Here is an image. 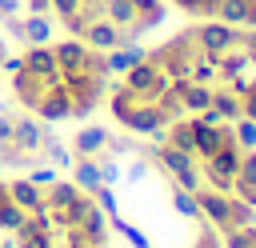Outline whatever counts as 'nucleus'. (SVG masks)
<instances>
[{
    "instance_id": "obj_21",
    "label": "nucleus",
    "mask_w": 256,
    "mask_h": 248,
    "mask_svg": "<svg viewBox=\"0 0 256 248\" xmlns=\"http://www.w3.org/2000/svg\"><path fill=\"white\" fill-rule=\"evenodd\" d=\"M0 56H4V52H0ZM0 76H4V68H0Z\"/></svg>"
},
{
    "instance_id": "obj_4",
    "label": "nucleus",
    "mask_w": 256,
    "mask_h": 248,
    "mask_svg": "<svg viewBox=\"0 0 256 248\" xmlns=\"http://www.w3.org/2000/svg\"><path fill=\"white\" fill-rule=\"evenodd\" d=\"M48 88H52L48 80H40V76H32V72H24V68L12 72V96H16L20 108H32V112H36V104H40V96H44Z\"/></svg>"
},
{
    "instance_id": "obj_18",
    "label": "nucleus",
    "mask_w": 256,
    "mask_h": 248,
    "mask_svg": "<svg viewBox=\"0 0 256 248\" xmlns=\"http://www.w3.org/2000/svg\"><path fill=\"white\" fill-rule=\"evenodd\" d=\"M24 12V0H0V20L4 16H20Z\"/></svg>"
},
{
    "instance_id": "obj_9",
    "label": "nucleus",
    "mask_w": 256,
    "mask_h": 248,
    "mask_svg": "<svg viewBox=\"0 0 256 248\" xmlns=\"http://www.w3.org/2000/svg\"><path fill=\"white\" fill-rule=\"evenodd\" d=\"M80 196H88V192H80L72 180H56L52 188H44V208H48V212H64V208H72Z\"/></svg>"
},
{
    "instance_id": "obj_20",
    "label": "nucleus",
    "mask_w": 256,
    "mask_h": 248,
    "mask_svg": "<svg viewBox=\"0 0 256 248\" xmlns=\"http://www.w3.org/2000/svg\"><path fill=\"white\" fill-rule=\"evenodd\" d=\"M240 144H256V124H240Z\"/></svg>"
},
{
    "instance_id": "obj_7",
    "label": "nucleus",
    "mask_w": 256,
    "mask_h": 248,
    "mask_svg": "<svg viewBox=\"0 0 256 248\" xmlns=\"http://www.w3.org/2000/svg\"><path fill=\"white\" fill-rule=\"evenodd\" d=\"M52 52H56V64H60V76H68V72H80V68H84V56H88V44H84V40H76V36H68L64 44H52Z\"/></svg>"
},
{
    "instance_id": "obj_22",
    "label": "nucleus",
    "mask_w": 256,
    "mask_h": 248,
    "mask_svg": "<svg viewBox=\"0 0 256 248\" xmlns=\"http://www.w3.org/2000/svg\"><path fill=\"white\" fill-rule=\"evenodd\" d=\"M56 248H64V244H56Z\"/></svg>"
},
{
    "instance_id": "obj_13",
    "label": "nucleus",
    "mask_w": 256,
    "mask_h": 248,
    "mask_svg": "<svg viewBox=\"0 0 256 248\" xmlns=\"http://www.w3.org/2000/svg\"><path fill=\"white\" fill-rule=\"evenodd\" d=\"M24 40H28V44H52V20L28 12V16H24Z\"/></svg>"
},
{
    "instance_id": "obj_1",
    "label": "nucleus",
    "mask_w": 256,
    "mask_h": 248,
    "mask_svg": "<svg viewBox=\"0 0 256 248\" xmlns=\"http://www.w3.org/2000/svg\"><path fill=\"white\" fill-rule=\"evenodd\" d=\"M68 116H72V96H68L64 80H56V84L40 96V104H36V120L56 124V120H68Z\"/></svg>"
},
{
    "instance_id": "obj_17",
    "label": "nucleus",
    "mask_w": 256,
    "mask_h": 248,
    "mask_svg": "<svg viewBox=\"0 0 256 248\" xmlns=\"http://www.w3.org/2000/svg\"><path fill=\"white\" fill-rule=\"evenodd\" d=\"M52 12L56 16H72V12H80V0H52Z\"/></svg>"
},
{
    "instance_id": "obj_10",
    "label": "nucleus",
    "mask_w": 256,
    "mask_h": 248,
    "mask_svg": "<svg viewBox=\"0 0 256 248\" xmlns=\"http://www.w3.org/2000/svg\"><path fill=\"white\" fill-rule=\"evenodd\" d=\"M72 184L80 192H88V196L100 188V164H96V156H76L72 160Z\"/></svg>"
},
{
    "instance_id": "obj_2",
    "label": "nucleus",
    "mask_w": 256,
    "mask_h": 248,
    "mask_svg": "<svg viewBox=\"0 0 256 248\" xmlns=\"http://www.w3.org/2000/svg\"><path fill=\"white\" fill-rule=\"evenodd\" d=\"M44 136H48V124H44V120H36V116H12V144H16V148L40 156Z\"/></svg>"
},
{
    "instance_id": "obj_11",
    "label": "nucleus",
    "mask_w": 256,
    "mask_h": 248,
    "mask_svg": "<svg viewBox=\"0 0 256 248\" xmlns=\"http://www.w3.org/2000/svg\"><path fill=\"white\" fill-rule=\"evenodd\" d=\"M16 248H56V232H44L32 224V216H24V224L16 228Z\"/></svg>"
},
{
    "instance_id": "obj_19",
    "label": "nucleus",
    "mask_w": 256,
    "mask_h": 248,
    "mask_svg": "<svg viewBox=\"0 0 256 248\" xmlns=\"http://www.w3.org/2000/svg\"><path fill=\"white\" fill-rule=\"evenodd\" d=\"M24 8L36 12V16H48V12H52V0H24Z\"/></svg>"
},
{
    "instance_id": "obj_16",
    "label": "nucleus",
    "mask_w": 256,
    "mask_h": 248,
    "mask_svg": "<svg viewBox=\"0 0 256 248\" xmlns=\"http://www.w3.org/2000/svg\"><path fill=\"white\" fill-rule=\"evenodd\" d=\"M12 116H16L12 108H4V112H0V144H8V140H12Z\"/></svg>"
},
{
    "instance_id": "obj_15",
    "label": "nucleus",
    "mask_w": 256,
    "mask_h": 248,
    "mask_svg": "<svg viewBox=\"0 0 256 248\" xmlns=\"http://www.w3.org/2000/svg\"><path fill=\"white\" fill-rule=\"evenodd\" d=\"M0 24H4V36H12L16 44H28L24 40V16H4Z\"/></svg>"
},
{
    "instance_id": "obj_8",
    "label": "nucleus",
    "mask_w": 256,
    "mask_h": 248,
    "mask_svg": "<svg viewBox=\"0 0 256 248\" xmlns=\"http://www.w3.org/2000/svg\"><path fill=\"white\" fill-rule=\"evenodd\" d=\"M104 144H108V128L88 124V128H80V132L72 136V156H100Z\"/></svg>"
},
{
    "instance_id": "obj_3",
    "label": "nucleus",
    "mask_w": 256,
    "mask_h": 248,
    "mask_svg": "<svg viewBox=\"0 0 256 248\" xmlns=\"http://www.w3.org/2000/svg\"><path fill=\"white\" fill-rule=\"evenodd\" d=\"M20 56H24V72H32V76H40L48 84L60 80V64H56L52 44H28V52H20Z\"/></svg>"
},
{
    "instance_id": "obj_6",
    "label": "nucleus",
    "mask_w": 256,
    "mask_h": 248,
    "mask_svg": "<svg viewBox=\"0 0 256 248\" xmlns=\"http://www.w3.org/2000/svg\"><path fill=\"white\" fill-rule=\"evenodd\" d=\"M8 196H12V204L24 208V212H40V208H44V188H36L28 176L8 180Z\"/></svg>"
},
{
    "instance_id": "obj_12",
    "label": "nucleus",
    "mask_w": 256,
    "mask_h": 248,
    "mask_svg": "<svg viewBox=\"0 0 256 248\" xmlns=\"http://www.w3.org/2000/svg\"><path fill=\"white\" fill-rule=\"evenodd\" d=\"M40 160L52 164V168H72L76 156H72V148H68L64 140H56V136L48 132V136H44V148H40Z\"/></svg>"
},
{
    "instance_id": "obj_5",
    "label": "nucleus",
    "mask_w": 256,
    "mask_h": 248,
    "mask_svg": "<svg viewBox=\"0 0 256 248\" xmlns=\"http://www.w3.org/2000/svg\"><path fill=\"white\" fill-rule=\"evenodd\" d=\"M84 44H88V48H96V52H108V48H120V44H124V32H120L112 20L96 16V20L84 28Z\"/></svg>"
},
{
    "instance_id": "obj_14",
    "label": "nucleus",
    "mask_w": 256,
    "mask_h": 248,
    "mask_svg": "<svg viewBox=\"0 0 256 248\" xmlns=\"http://www.w3.org/2000/svg\"><path fill=\"white\" fill-rule=\"evenodd\" d=\"M28 180H32L36 188H52L60 176H56V168H52V164H40V160H36V164L28 168Z\"/></svg>"
}]
</instances>
